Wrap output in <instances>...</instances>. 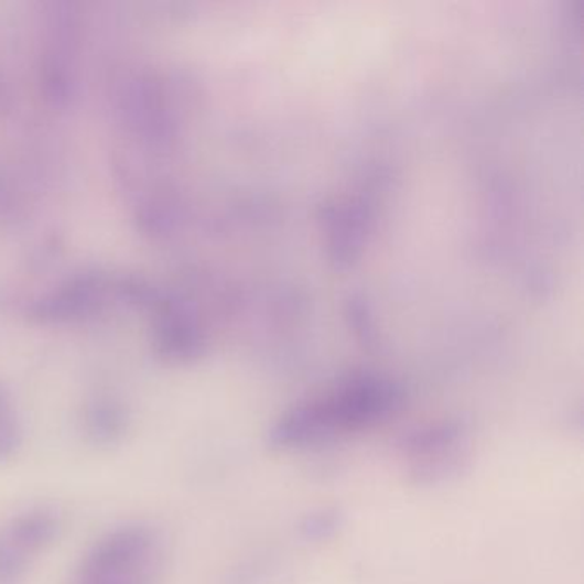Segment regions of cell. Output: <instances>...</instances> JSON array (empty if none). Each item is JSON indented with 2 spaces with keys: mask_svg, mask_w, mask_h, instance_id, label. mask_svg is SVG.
<instances>
[{
  "mask_svg": "<svg viewBox=\"0 0 584 584\" xmlns=\"http://www.w3.org/2000/svg\"><path fill=\"white\" fill-rule=\"evenodd\" d=\"M61 530V515L55 509L40 506L12 516L0 530V537L11 543L18 552L26 555L30 561H35L42 552L55 543Z\"/></svg>",
  "mask_w": 584,
  "mask_h": 584,
  "instance_id": "5b68a950",
  "label": "cell"
},
{
  "mask_svg": "<svg viewBox=\"0 0 584 584\" xmlns=\"http://www.w3.org/2000/svg\"><path fill=\"white\" fill-rule=\"evenodd\" d=\"M472 429L459 419H442L408 431L400 451L410 482L432 487L459 477L472 462Z\"/></svg>",
  "mask_w": 584,
  "mask_h": 584,
  "instance_id": "3957f363",
  "label": "cell"
},
{
  "mask_svg": "<svg viewBox=\"0 0 584 584\" xmlns=\"http://www.w3.org/2000/svg\"><path fill=\"white\" fill-rule=\"evenodd\" d=\"M162 537L151 524L129 521L110 528L89 545L73 584H156Z\"/></svg>",
  "mask_w": 584,
  "mask_h": 584,
  "instance_id": "7a4b0ae2",
  "label": "cell"
},
{
  "mask_svg": "<svg viewBox=\"0 0 584 584\" xmlns=\"http://www.w3.org/2000/svg\"><path fill=\"white\" fill-rule=\"evenodd\" d=\"M24 441V429L14 410L0 417V465L14 459Z\"/></svg>",
  "mask_w": 584,
  "mask_h": 584,
  "instance_id": "52a82bcc",
  "label": "cell"
},
{
  "mask_svg": "<svg viewBox=\"0 0 584 584\" xmlns=\"http://www.w3.org/2000/svg\"><path fill=\"white\" fill-rule=\"evenodd\" d=\"M9 412H12L11 400H9L8 391L4 388H0V417Z\"/></svg>",
  "mask_w": 584,
  "mask_h": 584,
  "instance_id": "ba28073f",
  "label": "cell"
},
{
  "mask_svg": "<svg viewBox=\"0 0 584 584\" xmlns=\"http://www.w3.org/2000/svg\"><path fill=\"white\" fill-rule=\"evenodd\" d=\"M83 435L98 450L120 446L132 429V415L128 404L110 394L89 398L82 412Z\"/></svg>",
  "mask_w": 584,
  "mask_h": 584,
  "instance_id": "277c9868",
  "label": "cell"
},
{
  "mask_svg": "<svg viewBox=\"0 0 584 584\" xmlns=\"http://www.w3.org/2000/svg\"><path fill=\"white\" fill-rule=\"evenodd\" d=\"M400 385L379 376H358L326 397L293 404L266 432L274 451L321 446L342 434L369 431L397 415L403 407Z\"/></svg>",
  "mask_w": 584,
  "mask_h": 584,
  "instance_id": "6da1fadb",
  "label": "cell"
},
{
  "mask_svg": "<svg viewBox=\"0 0 584 584\" xmlns=\"http://www.w3.org/2000/svg\"><path fill=\"white\" fill-rule=\"evenodd\" d=\"M343 527V515L335 508L315 509L302 518L299 524L300 537L305 542H327L335 539Z\"/></svg>",
  "mask_w": 584,
  "mask_h": 584,
  "instance_id": "8992f818",
  "label": "cell"
}]
</instances>
